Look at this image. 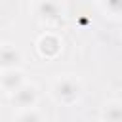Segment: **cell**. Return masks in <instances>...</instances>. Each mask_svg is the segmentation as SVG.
<instances>
[{"mask_svg":"<svg viewBox=\"0 0 122 122\" xmlns=\"http://www.w3.org/2000/svg\"><path fill=\"white\" fill-rule=\"evenodd\" d=\"M63 50V42L55 32H44L36 40V51L42 59H55Z\"/></svg>","mask_w":122,"mask_h":122,"instance_id":"cell-4","label":"cell"},{"mask_svg":"<svg viewBox=\"0 0 122 122\" xmlns=\"http://www.w3.org/2000/svg\"><path fill=\"white\" fill-rule=\"evenodd\" d=\"M44 118H46V114L38 107L17 109V112L13 114V120H21V122H36V120H44Z\"/></svg>","mask_w":122,"mask_h":122,"instance_id":"cell-8","label":"cell"},{"mask_svg":"<svg viewBox=\"0 0 122 122\" xmlns=\"http://www.w3.org/2000/svg\"><path fill=\"white\" fill-rule=\"evenodd\" d=\"M82 92H84L82 80L74 74L57 76L50 84V97L57 105H63V107H72L82 97Z\"/></svg>","mask_w":122,"mask_h":122,"instance_id":"cell-1","label":"cell"},{"mask_svg":"<svg viewBox=\"0 0 122 122\" xmlns=\"http://www.w3.org/2000/svg\"><path fill=\"white\" fill-rule=\"evenodd\" d=\"M101 11L112 19H118L122 13V0H97Z\"/></svg>","mask_w":122,"mask_h":122,"instance_id":"cell-9","label":"cell"},{"mask_svg":"<svg viewBox=\"0 0 122 122\" xmlns=\"http://www.w3.org/2000/svg\"><path fill=\"white\" fill-rule=\"evenodd\" d=\"M23 82H27L25 78V72L21 67H15V69H2L0 71V90L8 95H11Z\"/></svg>","mask_w":122,"mask_h":122,"instance_id":"cell-5","label":"cell"},{"mask_svg":"<svg viewBox=\"0 0 122 122\" xmlns=\"http://www.w3.org/2000/svg\"><path fill=\"white\" fill-rule=\"evenodd\" d=\"M34 13L42 23H57L63 19L65 8H63L61 0H36Z\"/></svg>","mask_w":122,"mask_h":122,"instance_id":"cell-3","label":"cell"},{"mask_svg":"<svg viewBox=\"0 0 122 122\" xmlns=\"http://www.w3.org/2000/svg\"><path fill=\"white\" fill-rule=\"evenodd\" d=\"M11 105L17 109H27V107H36L38 99H40V90L34 82H23L11 95Z\"/></svg>","mask_w":122,"mask_h":122,"instance_id":"cell-2","label":"cell"},{"mask_svg":"<svg viewBox=\"0 0 122 122\" xmlns=\"http://www.w3.org/2000/svg\"><path fill=\"white\" fill-rule=\"evenodd\" d=\"M99 118H101V120H107V122H120V120H122V101H120V99H111V101H107V103L101 107Z\"/></svg>","mask_w":122,"mask_h":122,"instance_id":"cell-7","label":"cell"},{"mask_svg":"<svg viewBox=\"0 0 122 122\" xmlns=\"http://www.w3.org/2000/svg\"><path fill=\"white\" fill-rule=\"evenodd\" d=\"M23 63V51L11 42H0V71L15 69Z\"/></svg>","mask_w":122,"mask_h":122,"instance_id":"cell-6","label":"cell"}]
</instances>
